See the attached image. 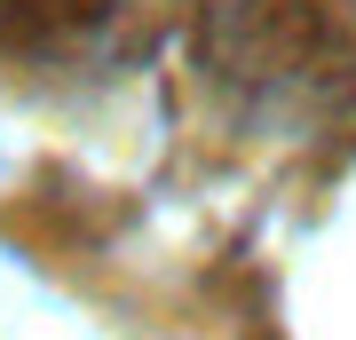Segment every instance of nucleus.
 I'll return each mask as SVG.
<instances>
[{
  "instance_id": "nucleus-1",
  "label": "nucleus",
  "mask_w": 356,
  "mask_h": 340,
  "mask_svg": "<svg viewBox=\"0 0 356 340\" xmlns=\"http://www.w3.org/2000/svg\"><path fill=\"white\" fill-rule=\"evenodd\" d=\"M0 8H16V0H0Z\"/></svg>"
}]
</instances>
